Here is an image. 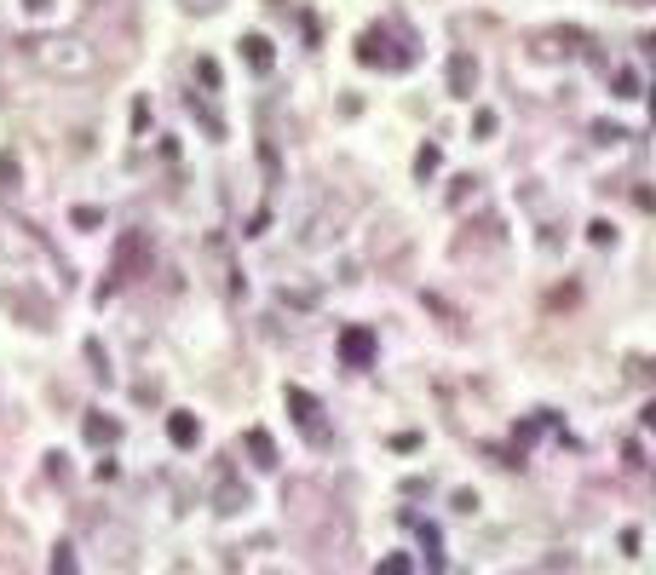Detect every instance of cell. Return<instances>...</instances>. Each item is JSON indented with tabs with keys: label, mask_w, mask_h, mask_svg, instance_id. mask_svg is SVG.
I'll list each match as a JSON object with an SVG mask.
<instances>
[{
	"label": "cell",
	"mask_w": 656,
	"mask_h": 575,
	"mask_svg": "<svg viewBox=\"0 0 656 575\" xmlns=\"http://www.w3.org/2000/svg\"><path fill=\"white\" fill-rule=\"evenodd\" d=\"M23 58L52 81H92L99 76V46H87L81 35H29Z\"/></svg>",
	"instance_id": "obj_1"
},
{
	"label": "cell",
	"mask_w": 656,
	"mask_h": 575,
	"mask_svg": "<svg viewBox=\"0 0 656 575\" xmlns=\"http://www.w3.org/2000/svg\"><path fill=\"white\" fill-rule=\"evenodd\" d=\"M357 64H363V69H415V46H409V41H392L386 29H363Z\"/></svg>",
	"instance_id": "obj_2"
},
{
	"label": "cell",
	"mask_w": 656,
	"mask_h": 575,
	"mask_svg": "<svg viewBox=\"0 0 656 575\" xmlns=\"http://www.w3.org/2000/svg\"><path fill=\"white\" fill-rule=\"evenodd\" d=\"M144 265H150V236H144V230H127V236L116 242V265H109V283L99 288V299H109L121 283H132Z\"/></svg>",
	"instance_id": "obj_3"
},
{
	"label": "cell",
	"mask_w": 656,
	"mask_h": 575,
	"mask_svg": "<svg viewBox=\"0 0 656 575\" xmlns=\"http://www.w3.org/2000/svg\"><path fill=\"white\" fill-rule=\"evenodd\" d=\"M283 403H288V414H294V426H300V432H306L311 443L323 449V443H328V420H323V403L311 397L306 386H288V391H283Z\"/></svg>",
	"instance_id": "obj_4"
},
{
	"label": "cell",
	"mask_w": 656,
	"mask_h": 575,
	"mask_svg": "<svg viewBox=\"0 0 656 575\" xmlns=\"http://www.w3.org/2000/svg\"><path fill=\"white\" fill-rule=\"evenodd\" d=\"M6 311L23 316L29 328H46V323H52V299H46L41 288H29V283H12V288H6Z\"/></svg>",
	"instance_id": "obj_5"
},
{
	"label": "cell",
	"mask_w": 656,
	"mask_h": 575,
	"mask_svg": "<svg viewBox=\"0 0 656 575\" xmlns=\"http://www.w3.org/2000/svg\"><path fill=\"white\" fill-rule=\"evenodd\" d=\"M374 351H380L374 328H363V323L340 328V363H346V369H369V363H374Z\"/></svg>",
	"instance_id": "obj_6"
},
{
	"label": "cell",
	"mask_w": 656,
	"mask_h": 575,
	"mask_svg": "<svg viewBox=\"0 0 656 575\" xmlns=\"http://www.w3.org/2000/svg\"><path fill=\"white\" fill-rule=\"evenodd\" d=\"M242 507H253V495H248V483H236V472H219V489H213V512L219 518H236Z\"/></svg>",
	"instance_id": "obj_7"
},
{
	"label": "cell",
	"mask_w": 656,
	"mask_h": 575,
	"mask_svg": "<svg viewBox=\"0 0 656 575\" xmlns=\"http://www.w3.org/2000/svg\"><path fill=\"white\" fill-rule=\"evenodd\" d=\"M116 18H132V0H104V6H87V29H92V35L109 29ZM121 41L132 46V23H121Z\"/></svg>",
	"instance_id": "obj_8"
},
{
	"label": "cell",
	"mask_w": 656,
	"mask_h": 575,
	"mask_svg": "<svg viewBox=\"0 0 656 575\" xmlns=\"http://www.w3.org/2000/svg\"><path fill=\"white\" fill-rule=\"evenodd\" d=\"M449 92H455V98H472V92H478V58H472V52H455V58H449Z\"/></svg>",
	"instance_id": "obj_9"
},
{
	"label": "cell",
	"mask_w": 656,
	"mask_h": 575,
	"mask_svg": "<svg viewBox=\"0 0 656 575\" xmlns=\"http://www.w3.org/2000/svg\"><path fill=\"white\" fill-rule=\"evenodd\" d=\"M242 64H248L253 76H271V64H276L271 41H265V35H242Z\"/></svg>",
	"instance_id": "obj_10"
},
{
	"label": "cell",
	"mask_w": 656,
	"mask_h": 575,
	"mask_svg": "<svg viewBox=\"0 0 656 575\" xmlns=\"http://www.w3.org/2000/svg\"><path fill=\"white\" fill-rule=\"evenodd\" d=\"M81 432H87V443H92V449H109V443L121 437V420H109V414H99V409H92L87 420H81Z\"/></svg>",
	"instance_id": "obj_11"
},
{
	"label": "cell",
	"mask_w": 656,
	"mask_h": 575,
	"mask_svg": "<svg viewBox=\"0 0 656 575\" xmlns=\"http://www.w3.org/2000/svg\"><path fill=\"white\" fill-rule=\"evenodd\" d=\"M167 437H173L179 449H196L202 443V420L196 414H167Z\"/></svg>",
	"instance_id": "obj_12"
},
{
	"label": "cell",
	"mask_w": 656,
	"mask_h": 575,
	"mask_svg": "<svg viewBox=\"0 0 656 575\" xmlns=\"http://www.w3.org/2000/svg\"><path fill=\"white\" fill-rule=\"evenodd\" d=\"M248 455H253V467H260V472H276V443H271L265 426H253V432H248Z\"/></svg>",
	"instance_id": "obj_13"
},
{
	"label": "cell",
	"mask_w": 656,
	"mask_h": 575,
	"mask_svg": "<svg viewBox=\"0 0 656 575\" xmlns=\"http://www.w3.org/2000/svg\"><path fill=\"white\" fill-rule=\"evenodd\" d=\"M437 167H444V150H437V144H420V156H415V179H432Z\"/></svg>",
	"instance_id": "obj_14"
},
{
	"label": "cell",
	"mask_w": 656,
	"mask_h": 575,
	"mask_svg": "<svg viewBox=\"0 0 656 575\" xmlns=\"http://www.w3.org/2000/svg\"><path fill=\"white\" fill-rule=\"evenodd\" d=\"M611 87H616V98H639V69H616Z\"/></svg>",
	"instance_id": "obj_15"
},
{
	"label": "cell",
	"mask_w": 656,
	"mask_h": 575,
	"mask_svg": "<svg viewBox=\"0 0 656 575\" xmlns=\"http://www.w3.org/2000/svg\"><path fill=\"white\" fill-rule=\"evenodd\" d=\"M0 190H18V156L0 150Z\"/></svg>",
	"instance_id": "obj_16"
},
{
	"label": "cell",
	"mask_w": 656,
	"mask_h": 575,
	"mask_svg": "<svg viewBox=\"0 0 656 575\" xmlns=\"http://www.w3.org/2000/svg\"><path fill=\"white\" fill-rule=\"evenodd\" d=\"M588 242H593V248H611V242H616L611 219H593V225H588Z\"/></svg>",
	"instance_id": "obj_17"
},
{
	"label": "cell",
	"mask_w": 656,
	"mask_h": 575,
	"mask_svg": "<svg viewBox=\"0 0 656 575\" xmlns=\"http://www.w3.org/2000/svg\"><path fill=\"white\" fill-rule=\"evenodd\" d=\"M593 139H599V144H622V139H628V132H622V127H616V121H599V127H593Z\"/></svg>",
	"instance_id": "obj_18"
},
{
	"label": "cell",
	"mask_w": 656,
	"mask_h": 575,
	"mask_svg": "<svg viewBox=\"0 0 656 575\" xmlns=\"http://www.w3.org/2000/svg\"><path fill=\"white\" fill-rule=\"evenodd\" d=\"M69 219H76L81 230H99V225H104V213H99V207H76V213H69Z\"/></svg>",
	"instance_id": "obj_19"
},
{
	"label": "cell",
	"mask_w": 656,
	"mask_h": 575,
	"mask_svg": "<svg viewBox=\"0 0 656 575\" xmlns=\"http://www.w3.org/2000/svg\"><path fill=\"white\" fill-rule=\"evenodd\" d=\"M87 357H92V374L109 386V363H104V351H99V339H87Z\"/></svg>",
	"instance_id": "obj_20"
},
{
	"label": "cell",
	"mask_w": 656,
	"mask_h": 575,
	"mask_svg": "<svg viewBox=\"0 0 656 575\" xmlns=\"http://www.w3.org/2000/svg\"><path fill=\"white\" fill-rule=\"evenodd\" d=\"M472 132H478V139H490V132H495V109H478V116H472Z\"/></svg>",
	"instance_id": "obj_21"
},
{
	"label": "cell",
	"mask_w": 656,
	"mask_h": 575,
	"mask_svg": "<svg viewBox=\"0 0 656 575\" xmlns=\"http://www.w3.org/2000/svg\"><path fill=\"white\" fill-rule=\"evenodd\" d=\"M52 570L69 575V570H76V553H69V547H58V553H52Z\"/></svg>",
	"instance_id": "obj_22"
},
{
	"label": "cell",
	"mask_w": 656,
	"mask_h": 575,
	"mask_svg": "<svg viewBox=\"0 0 656 575\" xmlns=\"http://www.w3.org/2000/svg\"><path fill=\"white\" fill-rule=\"evenodd\" d=\"M196 76L208 81V87H219V64H213V58H202V64H196Z\"/></svg>",
	"instance_id": "obj_23"
},
{
	"label": "cell",
	"mask_w": 656,
	"mask_h": 575,
	"mask_svg": "<svg viewBox=\"0 0 656 575\" xmlns=\"http://www.w3.org/2000/svg\"><path fill=\"white\" fill-rule=\"evenodd\" d=\"M380 570H386V575H404V570H409V558H404V553H392V558H380Z\"/></svg>",
	"instance_id": "obj_24"
},
{
	"label": "cell",
	"mask_w": 656,
	"mask_h": 575,
	"mask_svg": "<svg viewBox=\"0 0 656 575\" xmlns=\"http://www.w3.org/2000/svg\"><path fill=\"white\" fill-rule=\"evenodd\" d=\"M179 6H185V12H219L225 0H179Z\"/></svg>",
	"instance_id": "obj_25"
},
{
	"label": "cell",
	"mask_w": 656,
	"mask_h": 575,
	"mask_svg": "<svg viewBox=\"0 0 656 575\" xmlns=\"http://www.w3.org/2000/svg\"><path fill=\"white\" fill-rule=\"evenodd\" d=\"M23 6H29V12H46V6H52V0H23Z\"/></svg>",
	"instance_id": "obj_26"
}]
</instances>
